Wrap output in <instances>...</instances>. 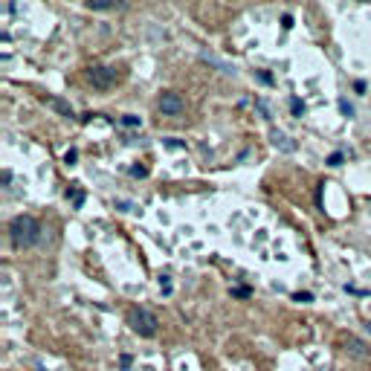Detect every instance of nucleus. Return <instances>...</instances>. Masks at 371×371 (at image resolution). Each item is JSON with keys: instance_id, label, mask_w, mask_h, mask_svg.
<instances>
[{"instance_id": "1", "label": "nucleus", "mask_w": 371, "mask_h": 371, "mask_svg": "<svg viewBox=\"0 0 371 371\" xmlns=\"http://www.w3.org/2000/svg\"><path fill=\"white\" fill-rule=\"evenodd\" d=\"M41 223L32 218V215H18V218L9 223V238L15 246H35L41 241Z\"/></svg>"}, {"instance_id": "2", "label": "nucleus", "mask_w": 371, "mask_h": 371, "mask_svg": "<svg viewBox=\"0 0 371 371\" xmlns=\"http://www.w3.org/2000/svg\"><path fill=\"white\" fill-rule=\"evenodd\" d=\"M157 316L148 311V307H134L131 311V328L137 331L139 336H154L157 334Z\"/></svg>"}, {"instance_id": "3", "label": "nucleus", "mask_w": 371, "mask_h": 371, "mask_svg": "<svg viewBox=\"0 0 371 371\" xmlns=\"http://www.w3.org/2000/svg\"><path fill=\"white\" fill-rule=\"evenodd\" d=\"M87 76H90L93 87H99V90H107V87L116 84V70L113 67H90Z\"/></svg>"}, {"instance_id": "4", "label": "nucleus", "mask_w": 371, "mask_h": 371, "mask_svg": "<svg viewBox=\"0 0 371 371\" xmlns=\"http://www.w3.org/2000/svg\"><path fill=\"white\" fill-rule=\"evenodd\" d=\"M160 110L165 116H180L186 110V102L180 99V93L168 90V93H162V96H160Z\"/></svg>"}, {"instance_id": "5", "label": "nucleus", "mask_w": 371, "mask_h": 371, "mask_svg": "<svg viewBox=\"0 0 371 371\" xmlns=\"http://www.w3.org/2000/svg\"><path fill=\"white\" fill-rule=\"evenodd\" d=\"M270 139H273V145H276L278 151H284V154H293V151H296V142H293L284 131H278V128L270 131Z\"/></svg>"}, {"instance_id": "6", "label": "nucleus", "mask_w": 371, "mask_h": 371, "mask_svg": "<svg viewBox=\"0 0 371 371\" xmlns=\"http://www.w3.org/2000/svg\"><path fill=\"white\" fill-rule=\"evenodd\" d=\"M200 61L212 64V67H215V70H220L223 76H235V67H232V64H226V61H220V58L215 55V52H206V49H203V52H200Z\"/></svg>"}, {"instance_id": "7", "label": "nucleus", "mask_w": 371, "mask_h": 371, "mask_svg": "<svg viewBox=\"0 0 371 371\" xmlns=\"http://www.w3.org/2000/svg\"><path fill=\"white\" fill-rule=\"evenodd\" d=\"M345 348H348V354H354V357H371V348L362 342V339H357V336H348L345 339Z\"/></svg>"}, {"instance_id": "8", "label": "nucleus", "mask_w": 371, "mask_h": 371, "mask_svg": "<svg viewBox=\"0 0 371 371\" xmlns=\"http://www.w3.org/2000/svg\"><path fill=\"white\" fill-rule=\"evenodd\" d=\"M46 104H49V107H55L61 116H76V113H73V107H70L64 99H55V96H49V99H46Z\"/></svg>"}, {"instance_id": "9", "label": "nucleus", "mask_w": 371, "mask_h": 371, "mask_svg": "<svg viewBox=\"0 0 371 371\" xmlns=\"http://www.w3.org/2000/svg\"><path fill=\"white\" fill-rule=\"evenodd\" d=\"M255 107H258V113L264 116L267 122H270V119H273V110H270V107H267V102H264V99H255Z\"/></svg>"}, {"instance_id": "10", "label": "nucleus", "mask_w": 371, "mask_h": 371, "mask_svg": "<svg viewBox=\"0 0 371 371\" xmlns=\"http://www.w3.org/2000/svg\"><path fill=\"white\" fill-rule=\"evenodd\" d=\"M290 110H293V116H301L304 113V102L301 99H290Z\"/></svg>"}, {"instance_id": "11", "label": "nucleus", "mask_w": 371, "mask_h": 371, "mask_svg": "<svg viewBox=\"0 0 371 371\" xmlns=\"http://www.w3.org/2000/svg\"><path fill=\"white\" fill-rule=\"evenodd\" d=\"M339 110H342V113H345L348 119H351V116H354V104L348 102V99H339Z\"/></svg>"}, {"instance_id": "12", "label": "nucleus", "mask_w": 371, "mask_h": 371, "mask_svg": "<svg viewBox=\"0 0 371 371\" xmlns=\"http://www.w3.org/2000/svg\"><path fill=\"white\" fill-rule=\"evenodd\" d=\"M342 160H345V157H342V151H336V154H331V157H328V165H331V168H336V165H342Z\"/></svg>"}, {"instance_id": "13", "label": "nucleus", "mask_w": 371, "mask_h": 371, "mask_svg": "<svg viewBox=\"0 0 371 371\" xmlns=\"http://www.w3.org/2000/svg\"><path fill=\"white\" fill-rule=\"evenodd\" d=\"M122 125L125 128H139V116H122Z\"/></svg>"}, {"instance_id": "14", "label": "nucleus", "mask_w": 371, "mask_h": 371, "mask_svg": "<svg viewBox=\"0 0 371 371\" xmlns=\"http://www.w3.org/2000/svg\"><path fill=\"white\" fill-rule=\"evenodd\" d=\"M76 160H79V151H76V148H70L67 154H64V162H67V165H73Z\"/></svg>"}, {"instance_id": "15", "label": "nucleus", "mask_w": 371, "mask_h": 371, "mask_svg": "<svg viewBox=\"0 0 371 371\" xmlns=\"http://www.w3.org/2000/svg\"><path fill=\"white\" fill-rule=\"evenodd\" d=\"M293 299L296 301H313V293H307V290H304V293H293Z\"/></svg>"}, {"instance_id": "16", "label": "nucleus", "mask_w": 371, "mask_h": 371, "mask_svg": "<svg viewBox=\"0 0 371 371\" xmlns=\"http://www.w3.org/2000/svg\"><path fill=\"white\" fill-rule=\"evenodd\" d=\"M70 195H73V203H76V209L84 203V195H81V192H67V197H70Z\"/></svg>"}, {"instance_id": "17", "label": "nucleus", "mask_w": 371, "mask_h": 371, "mask_svg": "<svg viewBox=\"0 0 371 371\" xmlns=\"http://www.w3.org/2000/svg\"><path fill=\"white\" fill-rule=\"evenodd\" d=\"M160 287H162V293H165V296L171 293V281H168V276H162V278H160Z\"/></svg>"}, {"instance_id": "18", "label": "nucleus", "mask_w": 371, "mask_h": 371, "mask_svg": "<svg viewBox=\"0 0 371 371\" xmlns=\"http://www.w3.org/2000/svg\"><path fill=\"white\" fill-rule=\"evenodd\" d=\"M131 174H134V177H145V174H148V168H145V165H134V168H131Z\"/></svg>"}, {"instance_id": "19", "label": "nucleus", "mask_w": 371, "mask_h": 371, "mask_svg": "<svg viewBox=\"0 0 371 371\" xmlns=\"http://www.w3.org/2000/svg\"><path fill=\"white\" fill-rule=\"evenodd\" d=\"M232 296H241V299H246V296H250V290H246V287H235V290H232Z\"/></svg>"}, {"instance_id": "20", "label": "nucleus", "mask_w": 371, "mask_h": 371, "mask_svg": "<svg viewBox=\"0 0 371 371\" xmlns=\"http://www.w3.org/2000/svg\"><path fill=\"white\" fill-rule=\"evenodd\" d=\"M165 145H168V148H183V142H180V139H165Z\"/></svg>"}, {"instance_id": "21", "label": "nucleus", "mask_w": 371, "mask_h": 371, "mask_svg": "<svg viewBox=\"0 0 371 371\" xmlns=\"http://www.w3.org/2000/svg\"><path fill=\"white\" fill-rule=\"evenodd\" d=\"M258 79L264 81V84H273V76H270V73H258Z\"/></svg>"}, {"instance_id": "22", "label": "nucleus", "mask_w": 371, "mask_h": 371, "mask_svg": "<svg viewBox=\"0 0 371 371\" xmlns=\"http://www.w3.org/2000/svg\"><path fill=\"white\" fill-rule=\"evenodd\" d=\"M281 26H284V29H290V26H293V18H290V15H284V18H281Z\"/></svg>"}, {"instance_id": "23", "label": "nucleus", "mask_w": 371, "mask_h": 371, "mask_svg": "<svg viewBox=\"0 0 371 371\" xmlns=\"http://www.w3.org/2000/svg\"><path fill=\"white\" fill-rule=\"evenodd\" d=\"M365 328H368V334H371V322H368V325H365Z\"/></svg>"}]
</instances>
